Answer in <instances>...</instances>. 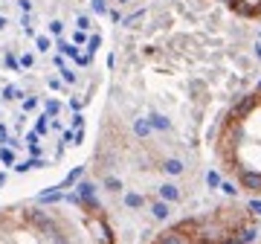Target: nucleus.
<instances>
[{"label":"nucleus","instance_id":"23","mask_svg":"<svg viewBox=\"0 0 261 244\" xmlns=\"http://www.w3.org/2000/svg\"><path fill=\"white\" fill-rule=\"evenodd\" d=\"M90 6H93V12H96V15H107V3H104V0H93Z\"/></svg>","mask_w":261,"mask_h":244},{"label":"nucleus","instance_id":"26","mask_svg":"<svg viewBox=\"0 0 261 244\" xmlns=\"http://www.w3.org/2000/svg\"><path fill=\"white\" fill-rule=\"evenodd\" d=\"M50 32L52 35H61V32H64V23H61V20H50Z\"/></svg>","mask_w":261,"mask_h":244},{"label":"nucleus","instance_id":"16","mask_svg":"<svg viewBox=\"0 0 261 244\" xmlns=\"http://www.w3.org/2000/svg\"><path fill=\"white\" fill-rule=\"evenodd\" d=\"M50 117H47V114H44V117H41V120L35 122V134H38V137H41V134H47V131H50Z\"/></svg>","mask_w":261,"mask_h":244},{"label":"nucleus","instance_id":"7","mask_svg":"<svg viewBox=\"0 0 261 244\" xmlns=\"http://www.w3.org/2000/svg\"><path fill=\"white\" fill-rule=\"evenodd\" d=\"M125 207H128V209H139V207H145V198H142L139 192H128V195H125Z\"/></svg>","mask_w":261,"mask_h":244},{"label":"nucleus","instance_id":"37","mask_svg":"<svg viewBox=\"0 0 261 244\" xmlns=\"http://www.w3.org/2000/svg\"><path fill=\"white\" fill-rule=\"evenodd\" d=\"M0 29H6V17L0 15Z\"/></svg>","mask_w":261,"mask_h":244},{"label":"nucleus","instance_id":"24","mask_svg":"<svg viewBox=\"0 0 261 244\" xmlns=\"http://www.w3.org/2000/svg\"><path fill=\"white\" fill-rule=\"evenodd\" d=\"M61 79H64L67 85H76V73H73L70 67H61Z\"/></svg>","mask_w":261,"mask_h":244},{"label":"nucleus","instance_id":"8","mask_svg":"<svg viewBox=\"0 0 261 244\" xmlns=\"http://www.w3.org/2000/svg\"><path fill=\"white\" fill-rule=\"evenodd\" d=\"M82 174H85V166H76V169H73V172H70L67 177H64V183H61L58 189H67V186H73V183H76V180H79Z\"/></svg>","mask_w":261,"mask_h":244},{"label":"nucleus","instance_id":"30","mask_svg":"<svg viewBox=\"0 0 261 244\" xmlns=\"http://www.w3.org/2000/svg\"><path fill=\"white\" fill-rule=\"evenodd\" d=\"M85 41H87V35H85V32H79V29H76V35H73V44L79 47V44H85Z\"/></svg>","mask_w":261,"mask_h":244},{"label":"nucleus","instance_id":"18","mask_svg":"<svg viewBox=\"0 0 261 244\" xmlns=\"http://www.w3.org/2000/svg\"><path fill=\"white\" fill-rule=\"evenodd\" d=\"M76 26H79V32H87L93 23H90V17H87V15H79V17H76Z\"/></svg>","mask_w":261,"mask_h":244},{"label":"nucleus","instance_id":"5","mask_svg":"<svg viewBox=\"0 0 261 244\" xmlns=\"http://www.w3.org/2000/svg\"><path fill=\"white\" fill-rule=\"evenodd\" d=\"M151 215H154L157 221H169L172 209H169V204H166V201H154V204H151Z\"/></svg>","mask_w":261,"mask_h":244},{"label":"nucleus","instance_id":"39","mask_svg":"<svg viewBox=\"0 0 261 244\" xmlns=\"http://www.w3.org/2000/svg\"><path fill=\"white\" fill-rule=\"evenodd\" d=\"M3 183H6V174L0 172V186H3Z\"/></svg>","mask_w":261,"mask_h":244},{"label":"nucleus","instance_id":"21","mask_svg":"<svg viewBox=\"0 0 261 244\" xmlns=\"http://www.w3.org/2000/svg\"><path fill=\"white\" fill-rule=\"evenodd\" d=\"M99 44H102V38H99V35H93V38L87 41V55H93V52L99 50Z\"/></svg>","mask_w":261,"mask_h":244},{"label":"nucleus","instance_id":"36","mask_svg":"<svg viewBox=\"0 0 261 244\" xmlns=\"http://www.w3.org/2000/svg\"><path fill=\"white\" fill-rule=\"evenodd\" d=\"M26 145H38V134H29V137H26Z\"/></svg>","mask_w":261,"mask_h":244},{"label":"nucleus","instance_id":"14","mask_svg":"<svg viewBox=\"0 0 261 244\" xmlns=\"http://www.w3.org/2000/svg\"><path fill=\"white\" fill-rule=\"evenodd\" d=\"M104 189L107 192H122V180L119 177H113V174H107V177H104Z\"/></svg>","mask_w":261,"mask_h":244},{"label":"nucleus","instance_id":"29","mask_svg":"<svg viewBox=\"0 0 261 244\" xmlns=\"http://www.w3.org/2000/svg\"><path fill=\"white\" fill-rule=\"evenodd\" d=\"M142 15H145V12H137V15L125 17V26H134V23H139V20H142Z\"/></svg>","mask_w":261,"mask_h":244},{"label":"nucleus","instance_id":"33","mask_svg":"<svg viewBox=\"0 0 261 244\" xmlns=\"http://www.w3.org/2000/svg\"><path fill=\"white\" fill-rule=\"evenodd\" d=\"M17 6H20L23 12H29V9H32V0H17Z\"/></svg>","mask_w":261,"mask_h":244},{"label":"nucleus","instance_id":"13","mask_svg":"<svg viewBox=\"0 0 261 244\" xmlns=\"http://www.w3.org/2000/svg\"><path fill=\"white\" fill-rule=\"evenodd\" d=\"M20 96H23V93H20L15 85H6V87H3V99H6V102H15V99H20Z\"/></svg>","mask_w":261,"mask_h":244},{"label":"nucleus","instance_id":"1","mask_svg":"<svg viewBox=\"0 0 261 244\" xmlns=\"http://www.w3.org/2000/svg\"><path fill=\"white\" fill-rule=\"evenodd\" d=\"M79 198H82V204L90 209H99V201H96V186L90 183V180H82L79 183Z\"/></svg>","mask_w":261,"mask_h":244},{"label":"nucleus","instance_id":"22","mask_svg":"<svg viewBox=\"0 0 261 244\" xmlns=\"http://www.w3.org/2000/svg\"><path fill=\"white\" fill-rule=\"evenodd\" d=\"M58 111H61V102H55V99H50V102H47V111H44V114H47V117H55Z\"/></svg>","mask_w":261,"mask_h":244},{"label":"nucleus","instance_id":"10","mask_svg":"<svg viewBox=\"0 0 261 244\" xmlns=\"http://www.w3.org/2000/svg\"><path fill=\"white\" fill-rule=\"evenodd\" d=\"M163 172L166 174H183V163H180V160H166V163H163Z\"/></svg>","mask_w":261,"mask_h":244},{"label":"nucleus","instance_id":"3","mask_svg":"<svg viewBox=\"0 0 261 244\" xmlns=\"http://www.w3.org/2000/svg\"><path fill=\"white\" fill-rule=\"evenodd\" d=\"M157 192H160V201H166V204L180 201V189H177V183H163Z\"/></svg>","mask_w":261,"mask_h":244},{"label":"nucleus","instance_id":"15","mask_svg":"<svg viewBox=\"0 0 261 244\" xmlns=\"http://www.w3.org/2000/svg\"><path fill=\"white\" fill-rule=\"evenodd\" d=\"M35 47H38V52H47V50H52V41L47 35H38L35 38Z\"/></svg>","mask_w":261,"mask_h":244},{"label":"nucleus","instance_id":"9","mask_svg":"<svg viewBox=\"0 0 261 244\" xmlns=\"http://www.w3.org/2000/svg\"><path fill=\"white\" fill-rule=\"evenodd\" d=\"M235 242H238V244H253V242H256V227H247V230H241V233L235 236Z\"/></svg>","mask_w":261,"mask_h":244},{"label":"nucleus","instance_id":"38","mask_svg":"<svg viewBox=\"0 0 261 244\" xmlns=\"http://www.w3.org/2000/svg\"><path fill=\"white\" fill-rule=\"evenodd\" d=\"M221 244H238V242H235V239H224Z\"/></svg>","mask_w":261,"mask_h":244},{"label":"nucleus","instance_id":"35","mask_svg":"<svg viewBox=\"0 0 261 244\" xmlns=\"http://www.w3.org/2000/svg\"><path fill=\"white\" fill-rule=\"evenodd\" d=\"M64 142H76V134H73V131H64Z\"/></svg>","mask_w":261,"mask_h":244},{"label":"nucleus","instance_id":"11","mask_svg":"<svg viewBox=\"0 0 261 244\" xmlns=\"http://www.w3.org/2000/svg\"><path fill=\"white\" fill-rule=\"evenodd\" d=\"M134 134H137V137H148V134H151V122L148 120H137L134 122Z\"/></svg>","mask_w":261,"mask_h":244},{"label":"nucleus","instance_id":"27","mask_svg":"<svg viewBox=\"0 0 261 244\" xmlns=\"http://www.w3.org/2000/svg\"><path fill=\"white\" fill-rule=\"evenodd\" d=\"M32 64H35V55H32V52L20 55V67H32Z\"/></svg>","mask_w":261,"mask_h":244},{"label":"nucleus","instance_id":"25","mask_svg":"<svg viewBox=\"0 0 261 244\" xmlns=\"http://www.w3.org/2000/svg\"><path fill=\"white\" fill-rule=\"evenodd\" d=\"M6 67H9V70H15V73H17V70H20V61H17V58H15V55H12V52L6 55Z\"/></svg>","mask_w":261,"mask_h":244},{"label":"nucleus","instance_id":"19","mask_svg":"<svg viewBox=\"0 0 261 244\" xmlns=\"http://www.w3.org/2000/svg\"><path fill=\"white\" fill-rule=\"evenodd\" d=\"M221 189H224V195H229V198H235V195H238V186H235V183H229V180H221Z\"/></svg>","mask_w":261,"mask_h":244},{"label":"nucleus","instance_id":"4","mask_svg":"<svg viewBox=\"0 0 261 244\" xmlns=\"http://www.w3.org/2000/svg\"><path fill=\"white\" fill-rule=\"evenodd\" d=\"M44 166H50L47 160H41V157H32V160H23V163H17L15 166V172H32V169H44Z\"/></svg>","mask_w":261,"mask_h":244},{"label":"nucleus","instance_id":"2","mask_svg":"<svg viewBox=\"0 0 261 244\" xmlns=\"http://www.w3.org/2000/svg\"><path fill=\"white\" fill-rule=\"evenodd\" d=\"M238 177H241V186L250 192H261V172H250V169H241L238 172Z\"/></svg>","mask_w":261,"mask_h":244},{"label":"nucleus","instance_id":"12","mask_svg":"<svg viewBox=\"0 0 261 244\" xmlns=\"http://www.w3.org/2000/svg\"><path fill=\"white\" fill-rule=\"evenodd\" d=\"M58 50H61V55H70V58H79V55H82L79 47H76V44H67V41H61V44H58Z\"/></svg>","mask_w":261,"mask_h":244},{"label":"nucleus","instance_id":"20","mask_svg":"<svg viewBox=\"0 0 261 244\" xmlns=\"http://www.w3.org/2000/svg\"><path fill=\"white\" fill-rule=\"evenodd\" d=\"M206 183L212 186V189H221V174H218V172H209L206 174Z\"/></svg>","mask_w":261,"mask_h":244},{"label":"nucleus","instance_id":"17","mask_svg":"<svg viewBox=\"0 0 261 244\" xmlns=\"http://www.w3.org/2000/svg\"><path fill=\"white\" fill-rule=\"evenodd\" d=\"M0 160H3L6 166H12V169H15V154H12V148H0Z\"/></svg>","mask_w":261,"mask_h":244},{"label":"nucleus","instance_id":"28","mask_svg":"<svg viewBox=\"0 0 261 244\" xmlns=\"http://www.w3.org/2000/svg\"><path fill=\"white\" fill-rule=\"evenodd\" d=\"M38 108V96H29V99H23V111H35Z\"/></svg>","mask_w":261,"mask_h":244},{"label":"nucleus","instance_id":"34","mask_svg":"<svg viewBox=\"0 0 261 244\" xmlns=\"http://www.w3.org/2000/svg\"><path fill=\"white\" fill-rule=\"evenodd\" d=\"M250 209H253L256 215H261V201H250Z\"/></svg>","mask_w":261,"mask_h":244},{"label":"nucleus","instance_id":"6","mask_svg":"<svg viewBox=\"0 0 261 244\" xmlns=\"http://www.w3.org/2000/svg\"><path fill=\"white\" fill-rule=\"evenodd\" d=\"M148 122H151V131H169L172 128V122H169V117H163V114H151L148 117Z\"/></svg>","mask_w":261,"mask_h":244},{"label":"nucleus","instance_id":"32","mask_svg":"<svg viewBox=\"0 0 261 244\" xmlns=\"http://www.w3.org/2000/svg\"><path fill=\"white\" fill-rule=\"evenodd\" d=\"M9 139H12V137H9V131H6V125H0V142H9Z\"/></svg>","mask_w":261,"mask_h":244},{"label":"nucleus","instance_id":"31","mask_svg":"<svg viewBox=\"0 0 261 244\" xmlns=\"http://www.w3.org/2000/svg\"><path fill=\"white\" fill-rule=\"evenodd\" d=\"M82 125H85V117H82V114H76V117H73V128H79V131H82Z\"/></svg>","mask_w":261,"mask_h":244}]
</instances>
